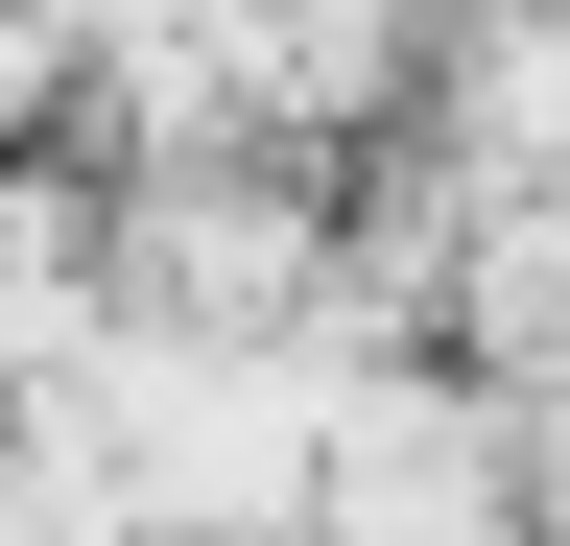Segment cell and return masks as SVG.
<instances>
[{
    "instance_id": "obj_2",
    "label": "cell",
    "mask_w": 570,
    "mask_h": 546,
    "mask_svg": "<svg viewBox=\"0 0 570 546\" xmlns=\"http://www.w3.org/2000/svg\"><path fill=\"white\" fill-rule=\"evenodd\" d=\"M452 332L499 380H570V167H499L475 238H452Z\"/></svg>"
},
{
    "instance_id": "obj_1",
    "label": "cell",
    "mask_w": 570,
    "mask_h": 546,
    "mask_svg": "<svg viewBox=\"0 0 570 546\" xmlns=\"http://www.w3.org/2000/svg\"><path fill=\"white\" fill-rule=\"evenodd\" d=\"M309 546H547V451H523V380L475 357H381L333 404V499H309Z\"/></svg>"
}]
</instances>
